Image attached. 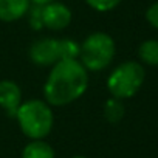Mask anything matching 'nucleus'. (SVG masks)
<instances>
[{"mask_svg": "<svg viewBox=\"0 0 158 158\" xmlns=\"http://www.w3.org/2000/svg\"><path fill=\"white\" fill-rule=\"evenodd\" d=\"M89 87V71L77 59L57 60L45 81L44 98L50 106H68L79 99Z\"/></svg>", "mask_w": 158, "mask_h": 158, "instance_id": "f257e3e1", "label": "nucleus"}, {"mask_svg": "<svg viewBox=\"0 0 158 158\" xmlns=\"http://www.w3.org/2000/svg\"><path fill=\"white\" fill-rule=\"evenodd\" d=\"M14 118L23 135L30 139H44L54 124L53 110L50 104L42 99L23 101Z\"/></svg>", "mask_w": 158, "mask_h": 158, "instance_id": "f03ea898", "label": "nucleus"}, {"mask_svg": "<svg viewBox=\"0 0 158 158\" xmlns=\"http://www.w3.org/2000/svg\"><path fill=\"white\" fill-rule=\"evenodd\" d=\"M115 40L110 34L96 31L85 37L81 44V53H79V62H81L87 71H101L110 65L115 57Z\"/></svg>", "mask_w": 158, "mask_h": 158, "instance_id": "7ed1b4c3", "label": "nucleus"}, {"mask_svg": "<svg viewBox=\"0 0 158 158\" xmlns=\"http://www.w3.org/2000/svg\"><path fill=\"white\" fill-rule=\"evenodd\" d=\"M146 77L144 67L135 60H126L119 64L107 77V89L113 98L129 99L135 96L143 87Z\"/></svg>", "mask_w": 158, "mask_h": 158, "instance_id": "20e7f679", "label": "nucleus"}, {"mask_svg": "<svg viewBox=\"0 0 158 158\" xmlns=\"http://www.w3.org/2000/svg\"><path fill=\"white\" fill-rule=\"evenodd\" d=\"M28 56L33 64L39 67H53L57 60H60L59 56V39L53 37H42L31 44Z\"/></svg>", "mask_w": 158, "mask_h": 158, "instance_id": "39448f33", "label": "nucleus"}, {"mask_svg": "<svg viewBox=\"0 0 158 158\" xmlns=\"http://www.w3.org/2000/svg\"><path fill=\"white\" fill-rule=\"evenodd\" d=\"M73 19V13L71 10L60 3V2H50L47 5L42 6V20H44V27L53 31H60L65 30Z\"/></svg>", "mask_w": 158, "mask_h": 158, "instance_id": "423d86ee", "label": "nucleus"}, {"mask_svg": "<svg viewBox=\"0 0 158 158\" xmlns=\"http://www.w3.org/2000/svg\"><path fill=\"white\" fill-rule=\"evenodd\" d=\"M22 102V90L14 81H0V107L6 112L8 116H16Z\"/></svg>", "mask_w": 158, "mask_h": 158, "instance_id": "0eeeda50", "label": "nucleus"}, {"mask_svg": "<svg viewBox=\"0 0 158 158\" xmlns=\"http://www.w3.org/2000/svg\"><path fill=\"white\" fill-rule=\"evenodd\" d=\"M30 6V0H0V20L16 22L27 16Z\"/></svg>", "mask_w": 158, "mask_h": 158, "instance_id": "6e6552de", "label": "nucleus"}, {"mask_svg": "<svg viewBox=\"0 0 158 158\" xmlns=\"http://www.w3.org/2000/svg\"><path fill=\"white\" fill-rule=\"evenodd\" d=\"M22 158H54V150L44 139H31L23 147Z\"/></svg>", "mask_w": 158, "mask_h": 158, "instance_id": "1a4fd4ad", "label": "nucleus"}, {"mask_svg": "<svg viewBox=\"0 0 158 158\" xmlns=\"http://www.w3.org/2000/svg\"><path fill=\"white\" fill-rule=\"evenodd\" d=\"M124 116V104L121 99L118 98H110L106 101L104 104V118L110 123V124H116L123 119Z\"/></svg>", "mask_w": 158, "mask_h": 158, "instance_id": "9d476101", "label": "nucleus"}, {"mask_svg": "<svg viewBox=\"0 0 158 158\" xmlns=\"http://www.w3.org/2000/svg\"><path fill=\"white\" fill-rule=\"evenodd\" d=\"M138 56L147 65H158V40H144L138 48Z\"/></svg>", "mask_w": 158, "mask_h": 158, "instance_id": "9b49d317", "label": "nucleus"}, {"mask_svg": "<svg viewBox=\"0 0 158 158\" xmlns=\"http://www.w3.org/2000/svg\"><path fill=\"white\" fill-rule=\"evenodd\" d=\"M81 53V44H77L73 39H59V56L60 60H70V59H79Z\"/></svg>", "mask_w": 158, "mask_h": 158, "instance_id": "f8f14e48", "label": "nucleus"}, {"mask_svg": "<svg viewBox=\"0 0 158 158\" xmlns=\"http://www.w3.org/2000/svg\"><path fill=\"white\" fill-rule=\"evenodd\" d=\"M85 3L98 13H107L115 10L121 3V0H85Z\"/></svg>", "mask_w": 158, "mask_h": 158, "instance_id": "ddd939ff", "label": "nucleus"}, {"mask_svg": "<svg viewBox=\"0 0 158 158\" xmlns=\"http://www.w3.org/2000/svg\"><path fill=\"white\" fill-rule=\"evenodd\" d=\"M28 22H30V27L31 30H42L44 28V20H42V6L40 5H33L30 6L28 10Z\"/></svg>", "mask_w": 158, "mask_h": 158, "instance_id": "4468645a", "label": "nucleus"}, {"mask_svg": "<svg viewBox=\"0 0 158 158\" xmlns=\"http://www.w3.org/2000/svg\"><path fill=\"white\" fill-rule=\"evenodd\" d=\"M146 19H147V22H149L153 28L158 30V2L152 3V5L147 8V11H146Z\"/></svg>", "mask_w": 158, "mask_h": 158, "instance_id": "2eb2a0df", "label": "nucleus"}, {"mask_svg": "<svg viewBox=\"0 0 158 158\" xmlns=\"http://www.w3.org/2000/svg\"><path fill=\"white\" fill-rule=\"evenodd\" d=\"M30 2H31L33 5H40V6H44V5H47V3H50V2H54V0H30Z\"/></svg>", "mask_w": 158, "mask_h": 158, "instance_id": "dca6fc26", "label": "nucleus"}, {"mask_svg": "<svg viewBox=\"0 0 158 158\" xmlns=\"http://www.w3.org/2000/svg\"><path fill=\"white\" fill-rule=\"evenodd\" d=\"M73 158H85V156H81V155H77V156H73Z\"/></svg>", "mask_w": 158, "mask_h": 158, "instance_id": "f3484780", "label": "nucleus"}]
</instances>
